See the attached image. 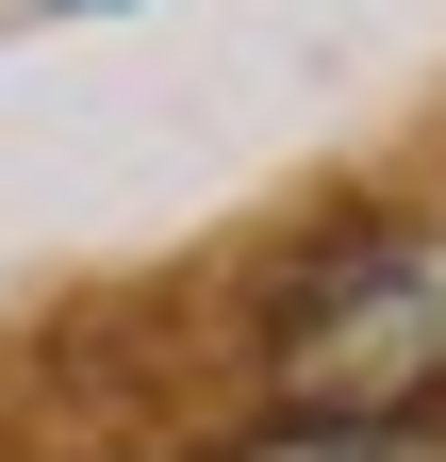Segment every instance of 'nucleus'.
Segmentation results:
<instances>
[{
	"label": "nucleus",
	"instance_id": "1",
	"mask_svg": "<svg viewBox=\"0 0 446 462\" xmlns=\"http://www.w3.org/2000/svg\"><path fill=\"white\" fill-rule=\"evenodd\" d=\"M430 364H446V248H430V231H364V248L282 314L298 413H397Z\"/></svg>",
	"mask_w": 446,
	"mask_h": 462
},
{
	"label": "nucleus",
	"instance_id": "2",
	"mask_svg": "<svg viewBox=\"0 0 446 462\" xmlns=\"http://www.w3.org/2000/svg\"><path fill=\"white\" fill-rule=\"evenodd\" d=\"M199 462H446V430H413V413H282V430H232Z\"/></svg>",
	"mask_w": 446,
	"mask_h": 462
}]
</instances>
